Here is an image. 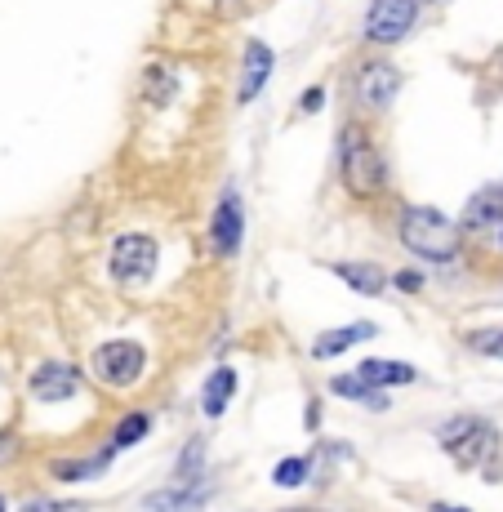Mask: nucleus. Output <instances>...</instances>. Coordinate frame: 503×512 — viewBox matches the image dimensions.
<instances>
[{
	"instance_id": "27",
	"label": "nucleus",
	"mask_w": 503,
	"mask_h": 512,
	"mask_svg": "<svg viewBox=\"0 0 503 512\" xmlns=\"http://www.w3.org/2000/svg\"><path fill=\"white\" fill-rule=\"evenodd\" d=\"M219 5H223V9H236V5H241V0H219Z\"/></svg>"
},
{
	"instance_id": "10",
	"label": "nucleus",
	"mask_w": 503,
	"mask_h": 512,
	"mask_svg": "<svg viewBox=\"0 0 503 512\" xmlns=\"http://www.w3.org/2000/svg\"><path fill=\"white\" fill-rule=\"evenodd\" d=\"M272 49L263 45V41H250L245 45V67H241V103H254V98L263 94V85H268V76H272Z\"/></svg>"
},
{
	"instance_id": "15",
	"label": "nucleus",
	"mask_w": 503,
	"mask_h": 512,
	"mask_svg": "<svg viewBox=\"0 0 503 512\" xmlns=\"http://www.w3.org/2000/svg\"><path fill=\"white\" fill-rule=\"evenodd\" d=\"M357 374H361L366 383H374V388H401V383H414V379H419V370H414L410 361H379V357L361 361Z\"/></svg>"
},
{
	"instance_id": "5",
	"label": "nucleus",
	"mask_w": 503,
	"mask_h": 512,
	"mask_svg": "<svg viewBox=\"0 0 503 512\" xmlns=\"http://www.w3.org/2000/svg\"><path fill=\"white\" fill-rule=\"evenodd\" d=\"M414 23H419V0H370L366 41L370 45H397L414 32Z\"/></svg>"
},
{
	"instance_id": "29",
	"label": "nucleus",
	"mask_w": 503,
	"mask_h": 512,
	"mask_svg": "<svg viewBox=\"0 0 503 512\" xmlns=\"http://www.w3.org/2000/svg\"><path fill=\"white\" fill-rule=\"evenodd\" d=\"M419 5H432V0H419Z\"/></svg>"
},
{
	"instance_id": "19",
	"label": "nucleus",
	"mask_w": 503,
	"mask_h": 512,
	"mask_svg": "<svg viewBox=\"0 0 503 512\" xmlns=\"http://www.w3.org/2000/svg\"><path fill=\"white\" fill-rule=\"evenodd\" d=\"M112 455H116V450H103V455H94V459H58L54 477L58 481H85V477H94V472H103Z\"/></svg>"
},
{
	"instance_id": "16",
	"label": "nucleus",
	"mask_w": 503,
	"mask_h": 512,
	"mask_svg": "<svg viewBox=\"0 0 503 512\" xmlns=\"http://www.w3.org/2000/svg\"><path fill=\"white\" fill-rule=\"evenodd\" d=\"M205 495H210V481L192 477V481L161 490V495H147V508H196V504H205Z\"/></svg>"
},
{
	"instance_id": "4",
	"label": "nucleus",
	"mask_w": 503,
	"mask_h": 512,
	"mask_svg": "<svg viewBox=\"0 0 503 512\" xmlns=\"http://www.w3.org/2000/svg\"><path fill=\"white\" fill-rule=\"evenodd\" d=\"M147 370V352L134 339H112L94 352V374L107 388H134Z\"/></svg>"
},
{
	"instance_id": "2",
	"label": "nucleus",
	"mask_w": 503,
	"mask_h": 512,
	"mask_svg": "<svg viewBox=\"0 0 503 512\" xmlns=\"http://www.w3.org/2000/svg\"><path fill=\"white\" fill-rule=\"evenodd\" d=\"M339 179L348 187L357 201H379L388 192V165H383L379 147H374L361 130H348L343 134V147H339Z\"/></svg>"
},
{
	"instance_id": "18",
	"label": "nucleus",
	"mask_w": 503,
	"mask_h": 512,
	"mask_svg": "<svg viewBox=\"0 0 503 512\" xmlns=\"http://www.w3.org/2000/svg\"><path fill=\"white\" fill-rule=\"evenodd\" d=\"M174 94H179V76H174L170 67H161V63H147V72H143V98H147V107L174 103Z\"/></svg>"
},
{
	"instance_id": "23",
	"label": "nucleus",
	"mask_w": 503,
	"mask_h": 512,
	"mask_svg": "<svg viewBox=\"0 0 503 512\" xmlns=\"http://www.w3.org/2000/svg\"><path fill=\"white\" fill-rule=\"evenodd\" d=\"M472 348L486 352V357H499V361H503V330H481V334H472Z\"/></svg>"
},
{
	"instance_id": "1",
	"label": "nucleus",
	"mask_w": 503,
	"mask_h": 512,
	"mask_svg": "<svg viewBox=\"0 0 503 512\" xmlns=\"http://www.w3.org/2000/svg\"><path fill=\"white\" fill-rule=\"evenodd\" d=\"M401 245L423 263H450L463 250V228L437 205H406L401 210Z\"/></svg>"
},
{
	"instance_id": "21",
	"label": "nucleus",
	"mask_w": 503,
	"mask_h": 512,
	"mask_svg": "<svg viewBox=\"0 0 503 512\" xmlns=\"http://www.w3.org/2000/svg\"><path fill=\"white\" fill-rule=\"evenodd\" d=\"M308 459L303 455H294V459H281V464L272 468V486H281V490H294V486H303L308 481Z\"/></svg>"
},
{
	"instance_id": "12",
	"label": "nucleus",
	"mask_w": 503,
	"mask_h": 512,
	"mask_svg": "<svg viewBox=\"0 0 503 512\" xmlns=\"http://www.w3.org/2000/svg\"><path fill=\"white\" fill-rule=\"evenodd\" d=\"M379 334V326L374 321H352V326H339V330H330V334H321L317 343H312V357L317 361H330V357H339V352H348V348H357V343H366Z\"/></svg>"
},
{
	"instance_id": "17",
	"label": "nucleus",
	"mask_w": 503,
	"mask_h": 512,
	"mask_svg": "<svg viewBox=\"0 0 503 512\" xmlns=\"http://www.w3.org/2000/svg\"><path fill=\"white\" fill-rule=\"evenodd\" d=\"M334 397H348L357 401V406H370V410H388V397H383V388H374V383H366L361 374H339V379L330 383Z\"/></svg>"
},
{
	"instance_id": "28",
	"label": "nucleus",
	"mask_w": 503,
	"mask_h": 512,
	"mask_svg": "<svg viewBox=\"0 0 503 512\" xmlns=\"http://www.w3.org/2000/svg\"><path fill=\"white\" fill-rule=\"evenodd\" d=\"M0 512H5V495H0Z\"/></svg>"
},
{
	"instance_id": "13",
	"label": "nucleus",
	"mask_w": 503,
	"mask_h": 512,
	"mask_svg": "<svg viewBox=\"0 0 503 512\" xmlns=\"http://www.w3.org/2000/svg\"><path fill=\"white\" fill-rule=\"evenodd\" d=\"M463 228H503V187H486L472 196L463 210Z\"/></svg>"
},
{
	"instance_id": "7",
	"label": "nucleus",
	"mask_w": 503,
	"mask_h": 512,
	"mask_svg": "<svg viewBox=\"0 0 503 512\" xmlns=\"http://www.w3.org/2000/svg\"><path fill=\"white\" fill-rule=\"evenodd\" d=\"M397 90H401V72L392 63H383V58H370V63H361L357 85H352L357 103L370 107V112H383V107L397 98Z\"/></svg>"
},
{
	"instance_id": "6",
	"label": "nucleus",
	"mask_w": 503,
	"mask_h": 512,
	"mask_svg": "<svg viewBox=\"0 0 503 512\" xmlns=\"http://www.w3.org/2000/svg\"><path fill=\"white\" fill-rule=\"evenodd\" d=\"M107 272H112V281H121V285L147 281L156 272V241L152 236H143V232L116 236L112 254H107Z\"/></svg>"
},
{
	"instance_id": "3",
	"label": "nucleus",
	"mask_w": 503,
	"mask_h": 512,
	"mask_svg": "<svg viewBox=\"0 0 503 512\" xmlns=\"http://www.w3.org/2000/svg\"><path fill=\"white\" fill-rule=\"evenodd\" d=\"M437 441H441V450H446L459 468H477L481 459L490 455V446H495V428H490L486 419L459 415V419H450L446 428L437 432Z\"/></svg>"
},
{
	"instance_id": "26",
	"label": "nucleus",
	"mask_w": 503,
	"mask_h": 512,
	"mask_svg": "<svg viewBox=\"0 0 503 512\" xmlns=\"http://www.w3.org/2000/svg\"><path fill=\"white\" fill-rule=\"evenodd\" d=\"M397 285H401V290H419V272H401V277H397Z\"/></svg>"
},
{
	"instance_id": "14",
	"label": "nucleus",
	"mask_w": 503,
	"mask_h": 512,
	"mask_svg": "<svg viewBox=\"0 0 503 512\" xmlns=\"http://www.w3.org/2000/svg\"><path fill=\"white\" fill-rule=\"evenodd\" d=\"M232 392H236V370L232 366H219L205 379V388H201V410H205V419H219L223 410L232 406Z\"/></svg>"
},
{
	"instance_id": "9",
	"label": "nucleus",
	"mask_w": 503,
	"mask_h": 512,
	"mask_svg": "<svg viewBox=\"0 0 503 512\" xmlns=\"http://www.w3.org/2000/svg\"><path fill=\"white\" fill-rule=\"evenodd\" d=\"M241 236H245V210H241L236 187H228L219 210H214V219H210V250L219 254V259H232V254L241 250Z\"/></svg>"
},
{
	"instance_id": "20",
	"label": "nucleus",
	"mask_w": 503,
	"mask_h": 512,
	"mask_svg": "<svg viewBox=\"0 0 503 512\" xmlns=\"http://www.w3.org/2000/svg\"><path fill=\"white\" fill-rule=\"evenodd\" d=\"M152 432V419L143 415V410H134V415H125L121 423H116V432H112V450H130L138 446V441Z\"/></svg>"
},
{
	"instance_id": "11",
	"label": "nucleus",
	"mask_w": 503,
	"mask_h": 512,
	"mask_svg": "<svg viewBox=\"0 0 503 512\" xmlns=\"http://www.w3.org/2000/svg\"><path fill=\"white\" fill-rule=\"evenodd\" d=\"M330 272L339 277L348 290H357V294H366V299H379L383 290H388V272L379 268V263H352V259H339V263H330Z\"/></svg>"
},
{
	"instance_id": "8",
	"label": "nucleus",
	"mask_w": 503,
	"mask_h": 512,
	"mask_svg": "<svg viewBox=\"0 0 503 512\" xmlns=\"http://www.w3.org/2000/svg\"><path fill=\"white\" fill-rule=\"evenodd\" d=\"M27 392L36 401H45V406H58V401L81 392V370L67 366V361H45V366H36L27 374Z\"/></svg>"
},
{
	"instance_id": "22",
	"label": "nucleus",
	"mask_w": 503,
	"mask_h": 512,
	"mask_svg": "<svg viewBox=\"0 0 503 512\" xmlns=\"http://www.w3.org/2000/svg\"><path fill=\"white\" fill-rule=\"evenodd\" d=\"M201 464H205V441L196 437L192 446H187L183 455H179V464H174V481H192V477H205V472H201Z\"/></svg>"
},
{
	"instance_id": "24",
	"label": "nucleus",
	"mask_w": 503,
	"mask_h": 512,
	"mask_svg": "<svg viewBox=\"0 0 503 512\" xmlns=\"http://www.w3.org/2000/svg\"><path fill=\"white\" fill-rule=\"evenodd\" d=\"M18 455H23V441H18L14 432H0V468H5V464H14Z\"/></svg>"
},
{
	"instance_id": "25",
	"label": "nucleus",
	"mask_w": 503,
	"mask_h": 512,
	"mask_svg": "<svg viewBox=\"0 0 503 512\" xmlns=\"http://www.w3.org/2000/svg\"><path fill=\"white\" fill-rule=\"evenodd\" d=\"M321 103H325V90H321V85H312V90L308 94H303V112H321Z\"/></svg>"
}]
</instances>
